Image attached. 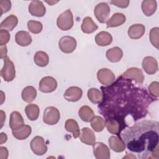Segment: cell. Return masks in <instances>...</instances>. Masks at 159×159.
Masks as SVG:
<instances>
[{"mask_svg":"<svg viewBox=\"0 0 159 159\" xmlns=\"http://www.w3.org/2000/svg\"><path fill=\"white\" fill-rule=\"evenodd\" d=\"M101 89L102 100L98 106L99 112L105 120L119 121L124 129L129 126L125 122L128 116L137 122L147 116L150 104L157 101L141 84L121 75Z\"/></svg>","mask_w":159,"mask_h":159,"instance_id":"obj_1","label":"cell"},{"mask_svg":"<svg viewBox=\"0 0 159 159\" xmlns=\"http://www.w3.org/2000/svg\"><path fill=\"white\" fill-rule=\"evenodd\" d=\"M119 137L125 147L137 154L139 158H158L159 122L153 120H143L124 128Z\"/></svg>","mask_w":159,"mask_h":159,"instance_id":"obj_2","label":"cell"},{"mask_svg":"<svg viewBox=\"0 0 159 159\" xmlns=\"http://www.w3.org/2000/svg\"><path fill=\"white\" fill-rule=\"evenodd\" d=\"M57 27L61 30H68L73 25V16L70 9L62 12L57 19Z\"/></svg>","mask_w":159,"mask_h":159,"instance_id":"obj_3","label":"cell"},{"mask_svg":"<svg viewBox=\"0 0 159 159\" xmlns=\"http://www.w3.org/2000/svg\"><path fill=\"white\" fill-rule=\"evenodd\" d=\"M4 65L1 70L0 74L4 81L9 82L12 81L16 76V70L13 62L7 56L3 59Z\"/></svg>","mask_w":159,"mask_h":159,"instance_id":"obj_4","label":"cell"},{"mask_svg":"<svg viewBox=\"0 0 159 159\" xmlns=\"http://www.w3.org/2000/svg\"><path fill=\"white\" fill-rule=\"evenodd\" d=\"M60 118V114L58 109L55 107H47L43 116V121L46 124L53 125L57 124Z\"/></svg>","mask_w":159,"mask_h":159,"instance_id":"obj_5","label":"cell"},{"mask_svg":"<svg viewBox=\"0 0 159 159\" xmlns=\"http://www.w3.org/2000/svg\"><path fill=\"white\" fill-rule=\"evenodd\" d=\"M96 18L100 23H104L107 20L110 14L109 6L104 2L98 4L94 9Z\"/></svg>","mask_w":159,"mask_h":159,"instance_id":"obj_6","label":"cell"},{"mask_svg":"<svg viewBox=\"0 0 159 159\" xmlns=\"http://www.w3.org/2000/svg\"><path fill=\"white\" fill-rule=\"evenodd\" d=\"M58 47L63 53H72L76 47V40L71 36L66 35L62 37L58 42Z\"/></svg>","mask_w":159,"mask_h":159,"instance_id":"obj_7","label":"cell"},{"mask_svg":"<svg viewBox=\"0 0 159 159\" xmlns=\"http://www.w3.org/2000/svg\"><path fill=\"white\" fill-rule=\"evenodd\" d=\"M57 80L52 76H47L42 78L39 82V90L45 93H49L54 91L57 88Z\"/></svg>","mask_w":159,"mask_h":159,"instance_id":"obj_8","label":"cell"},{"mask_svg":"<svg viewBox=\"0 0 159 159\" xmlns=\"http://www.w3.org/2000/svg\"><path fill=\"white\" fill-rule=\"evenodd\" d=\"M30 148L37 155H43L47 151V147L43 137L35 136L30 142Z\"/></svg>","mask_w":159,"mask_h":159,"instance_id":"obj_9","label":"cell"},{"mask_svg":"<svg viewBox=\"0 0 159 159\" xmlns=\"http://www.w3.org/2000/svg\"><path fill=\"white\" fill-rule=\"evenodd\" d=\"M97 78L99 82L104 86H109L116 80L114 73L106 68H101L98 71Z\"/></svg>","mask_w":159,"mask_h":159,"instance_id":"obj_10","label":"cell"},{"mask_svg":"<svg viewBox=\"0 0 159 159\" xmlns=\"http://www.w3.org/2000/svg\"><path fill=\"white\" fill-rule=\"evenodd\" d=\"M121 76L130 79L138 84H142L145 79L142 70L136 67H132L127 69Z\"/></svg>","mask_w":159,"mask_h":159,"instance_id":"obj_11","label":"cell"},{"mask_svg":"<svg viewBox=\"0 0 159 159\" xmlns=\"http://www.w3.org/2000/svg\"><path fill=\"white\" fill-rule=\"evenodd\" d=\"M93 153L98 159H109L111 157L110 150L108 147L102 142H95L93 145Z\"/></svg>","mask_w":159,"mask_h":159,"instance_id":"obj_12","label":"cell"},{"mask_svg":"<svg viewBox=\"0 0 159 159\" xmlns=\"http://www.w3.org/2000/svg\"><path fill=\"white\" fill-rule=\"evenodd\" d=\"M28 9L32 16L39 17H43L46 13V8L40 1H32L29 4Z\"/></svg>","mask_w":159,"mask_h":159,"instance_id":"obj_13","label":"cell"},{"mask_svg":"<svg viewBox=\"0 0 159 159\" xmlns=\"http://www.w3.org/2000/svg\"><path fill=\"white\" fill-rule=\"evenodd\" d=\"M142 66L148 75H153L158 71V62L153 57H146L143 59Z\"/></svg>","mask_w":159,"mask_h":159,"instance_id":"obj_14","label":"cell"},{"mask_svg":"<svg viewBox=\"0 0 159 159\" xmlns=\"http://www.w3.org/2000/svg\"><path fill=\"white\" fill-rule=\"evenodd\" d=\"M32 132V128L29 125L23 124L12 130V134L14 138L17 140H22L30 136Z\"/></svg>","mask_w":159,"mask_h":159,"instance_id":"obj_15","label":"cell"},{"mask_svg":"<svg viewBox=\"0 0 159 159\" xmlns=\"http://www.w3.org/2000/svg\"><path fill=\"white\" fill-rule=\"evenodd\" d=\"M83 95L82 89L78 86H71L68 88L64 93V98L70 102H76L79 101Z\"/></svg>","mask_w":159,"mask_h":159,"instance_id":"obj_16","label":"cell"},{"mask_svg":"<svg viewBox=\"0 0 159 159\" xmlns=\"http://www.w3.org/2000/svg\"><path fill=\"white\" fill-rule=\"evenodd\" d=\"M80 140L86 145H93L96 142V136L94 132L88 127H83L80 135Z\"/></svg>","mask_w":159,"mask_h":159,"instance_id":"obj_17","label":"cell"},{"mask_svg":"<svg viewBox=\"0 0 159 159\" xmlns=\"http://www.w3.org/2000/svg\"><path fill=\"white\" fill-rule=\"evenodd\" d=\"M145 27L141 24H133L129 27L127 33L129 37L132 39H139L142 37L145 33Z\"/></svg>","mask_w":159,"mask_h":159,"instance_id":"obj_18","label":"cell"},{"mask_svg":"<svg viewBox=\"0 0 159 159\" xmlns=\"http://www.w3.org/2000/svg\"><path fill=\"white\" fill-rule=\"evenodd\" d=\"M15 41L16 43L20 46L27 47L32 43V39L31 35L28 32L20 30L16 34Z\"/></svg>","mask_w":159,"mask_h":159,"instance_id":"obj_19","label":"cell"},{"mask_svg":"<svg viewBox=\"0 0 159 159\" xmlns=\"http://www.w3.org/2000/svg\"><path fill=\"white\" fill-rule=\"evenodd\" d=\"M126 20L125 16L120 12L114 14L112 17L106 22L107 28L116 27L122 25Z\"/></svg>","mask_w":159,"mask_h":159,"instance_id":"obj_20","label":"cell"},{"mask_svg":"<svg viewBox=\"0 0 159 159\" xmlns=\"http://www.w3.org/2000/svg\"><path fill=\"white\" fill-rule=\"evenodd\" d=\"M96 44L101 47H105L110 45L112 42V37L110 33L106 31H101L97 34L95 37Z\"/></svg>","mask_w":159,"mask_h":159,"instance_id":"obj_21","label":"cell"},{"mask_svg":"<svg viewBox=\"0 0 159 159\" xmlns=\"http://www.w3.org/2000/svg\"><path fill=\"white\" fill-rule=\"evenodd\" d=\"M108 142L111 149L116 152H122L125 149V143L118 136H111Z\"/></svg>","mask_w":159,"mask_h":159,"instance_id":"obj_22","label":"cell"},{"mask_svg":"<svg viewBox=\"0 0 159 159\" xmlns=\"http://www.w3.org/2000/svg\"><path fill=\"white\" fill-rule=\"evenodd\" d=\"M106 56L109 61L112 63H116L121 60L123 57V52L120 48L114 47L107 50Z\"/></svg>","mask_w":159,"mask_h":159,"instance_id":"obj_23","label":"cell"},{"mask_svg":"<svg viewBox=\"0 0 159 159\" xmlns=\"http://www.w3.org/2000/svg\"><path fill=\"white\" fill-rule=\"evenodd\" d=\"M18 19L13 14H11L6 17L0 24V29L6 30L7 31H12L17 25Z\"/></svg>","mask_w":159,"mask_h":159,"instance_id":"obj_24","label":"cell"},{"mask_svg":"<svg viewBox=\"0 0 159 159\" xmlns=\"http://www.w3.org/2000/svg\"><path fill=\"white\" fill-rule=\"evenodd\" d=\"M105 121L107 130L112 134L119 136L120 132L124 129L121 124L115 119H106Z\"/></svg>","mask_w":159,"mask_h":159,"instance_id":"obj_25","label":"cell"},{"mask_svg":"<svg viewBox=\"0 0 159 159\" xmlns=\"http://www.w3.org/2000/svg\"><path fill=\"white\" fill-rule=\"evenodd\" d=\"M141 7L143 13L146 16H151L157 10V1L155 0H144L142 2Z\"/></svg>","mask_w":159,"mask_h":159,"instance_id":"obj_26","label":"cell"},{"mask_svg":"<svg viewBox=\"0 0 159 159\" xmlns=\"http://www.w3.org/2000/svg\"><path fill=\"white\" fill-rule=\"evenodd\" d=\"M98 28V26L91 17H86L83 19L81 25V29L83 32L85 34H91L95 32Z\"/></svg>","mask_w":159,"mask_h":159,"instance_id":"obj_27","label":"cell"},{"mask_svg":"<svg viewBox=\"0 0 159 159\" xmlns=\"http://www.w3.org/2000/svg\"><path fill=\"white\" fill-rule=\"evenodd\" d=\"M21 96L23 101L25 102H32L37 96V90L32 86H26L22 89Z\"/></svg>","mask_w":159,"mask_h":159,"instance_id":"obj_28","label":"cell"},{"mask_svg":"<svg viewBox=\"0 0 159 159\" xmlns=\"http://www.w3.org/2000/svg\"><path fill=\"white\" fill-rule=\"evenodd\" d=\"M65 128L67 132L73 134V137L75 139L78 138L80 135L79 125L77 122L73 119H69L66 120L65 124Z\"/></svg>","mask_w":159,"mask_h":159,"instance_id":"obj_29","label":"cell"},{"mask_svg":"<svg viewBox=\"0 0 159 159\" xmlns=\"http://www.w3.org/2000/svg\"><path fill=\"white\" fill-rule=\"evenodd\" d=\"M35 63L40 67L46 66L49 62V57L47 53L43 51L37 52L34 56Z\"/></svg>","mask_w":159,"mask_h":159,"instance_id":"obj_30","label":"cell"},{"mask_svg":"<svg viewBox=\"0 0 159 159\" xmlns=\"http://www.w3.org/2000/svg\"><path fill=\"white\" fill-rule=\"evenodd\" d=\"M25 112L29 120H35L39 117L40 109L37 104H29L25 106Z\"/></svg>","mask_w":159,"mask_h":159,"instance_id":"obj_31","label":"cell"},{"mask_svg":"<svg viewBox=\"0 0 159 159\" xmlns=\"http://www.w3.org/2000/svg\"><path fill=\"white\" fill-rule=\"evenodd\" d=\"M23 124H24V120L20 112L16 111L12 112L9 119L10 128L12 130Z\"/></svg>","mask_w":159,"mask_h":159,"instance_id":"obj_32","label":"cell"},{"mask_svg":"<svg viewBox=\"0 0 159 159\" xmlns=\"http://www.w3.org/2000/svg\"><path fill=\"white\" fill-rule=\"evenodd\" d=\"M78 115L81 119L86 122H90L92 118L94 116L93 109L86 105L83 106L80 108L78 111Z\"/></svg>","mask_w":159,"mask_h":159,"instance_id":"obj_33","label":"cell"},{"mask_svg":"<svg viewBox=\"0 0 159 159\" xmlns=\"http://www.w3.org/2000/svg\"><path fill=\"white\" fill-rule=\"evenodd\" d=\"M90 122L92 129L96 132H101L106 126L105 120L99 116H94Z\"/></svg>","mask_w":159,"mask_h":159,"instance_id":"obj_34","label":"cell"},{"mask_svg":"<svg viewBox=\"0 0 159 159\" xmlns=\"http://www.w3.org/2000/svg\"><path fill=\"white\" fill-rule=\"evenodd\" d=\"M87 94L89 100L93 104H99L102 100V94L97 88H90Z\"/></svg>","mask_w":159,"mask_h":159,"instance_id":"obj_35","label":"cell"},{"mask_svg":"<svg viewBox=\"0 0 159 159\" xmlns=\"http://www.w3.org/2000/svg\"><path fill=\"white\" fill-rule=\"evenodd\" d=\"M27 28L29 30L34 34H37L41 32L43 29L42 22L37 20H30L27 22Z\"/></svg>","mask_w":159,"mask_h":159,"instance_id":"obj_36","label":"cell"},{"mask_svg":"<svg viewBox=\"0 0 159 159\" xmlns=\"http://www.w3.org/2000/svg\"><path fill=\"white\" fill-rule=\"evenodd\" d=\"M158 35H159V28L157 27H153L150 31L149 34L150 41L151 43L157 49H158Z\"/></svg>","mask_w":159,"mask_h":159,"instance_id":"obj_37","label":"cell"},{"mask_svg":"<svg viewBox=\"0 0 159 159\" xmlns=\"http://www.w3.org/2000/svg\"><path fill=\"white\" fill-rule=\"evenodd\" d=\"M149 94L153 98H157L159 96V83L158 81H153L148 86Z\"/></svg>","mask_w":159,"mask_h":159,"instance_id":"obj_38","label":"cell"},{"mask_svg":"<svg viewBox=\"0 0 159 159\" xmlns=\"http://www.w3.org/2000/svg\"><path fill=\"white\" fill-rule=\"evenodd\" d=\"M10 34L6 30H0V45L4 46L9 41Z\"/></svg>","mask_w":159,"mask_h":159,"instance_id":"obj_39","label":"cell"},{"mask_svg":"<svg viewBox=\"0 0 159 159\" xmlns=\"http://www.w3.org/2000/svg\"><path fill=\"white\" fill-rule=\"evenodd\" d=\"M0 9L1 16L8 12L11 9V2L9 0H1L0 1Z\"/></svg>","mask_w":159,"mask_h":159,"instance_id":"obj_40","label":"cell"},{"mask_svg":"<svg viewBox=\"0 0 159 159\" xmlns=\"http://www.w3.org/2000/svg\"><path fill=\"white\" fill-rule=\"evenodd\" d=\"M129 2L130 1L129 0H113L111 1V4L120 8L127 7Z\"/></svg>","mask_w":159,"mask_h":159,"instance_id":"obj_41","label":"cell"},{"mask_svg":"<svg viewBox=\"0 0 159 159\" xmlns=\"http://www.w3.org/2000/svg\"><path fill=\"white\" fill-rule=\"evenodd\" d=\"M9 155L8 150L6 147L1 146L0 147V158L1 159H6Z\"/></svg>","mask_w":159,"mask_h":159,"instance_id":"obj_42","label":"cell"},{"mask_svg":"<svg viewBox=\"0 0 159 159\" xmlns=\"http://www.w3.org/2000/svg\"><path fill=\"white\" fill-rule=\"evenodd\" d=\"M0 54H1V58L4 59L7 57V47L6 45L4 46H1L0 48Z\"/></svg>","mask_w":159,"mask_h":159,"instance_id":"obj_43","label":"cell"},{"mask_svg":"<svg viewBox=\"0 0 159 159\" xmlns=\"http://www.w3.org/2000/svg\"><path fill=\"white\" fill-rule=\"evenodd\" d=\"M7 136L6 134L4 132H1L0 134V143L2 144L5 143L7 141Z\"/></svg>","mask_w":159,"mask_h":159,"instance_id":"obj_44","label":"cell"},{"mask_svg":"<svg viewBox=\"0 0 159 159\" xmlns=\"http://www.w3.org/2000/svg\"><path fill=\"white\" fill-rule=\"evenodd\" d=\"M1 128H2V125H3V124H4V120H5L6 119V115H5V113L3 111H1Z\"/></svg>","mask_w":159,"mask_h":159,"instance_id":"obj_45","label":"cell"},{"mask_svg":"<svg viewBox=\"0 0 159 159\" xmlns=\"http://www.w3.org/2000/svg\"><path fill=\"white\" fill-rule=\"evenodd\" d=\"M58 1H46V2H47L48 4H50V6H52L53 4H55L57 2H58Z\"/></svg>","mask_w":159,"mask_h":159,"instance_id":"obj_46","label":"cell"}]
</instances>
